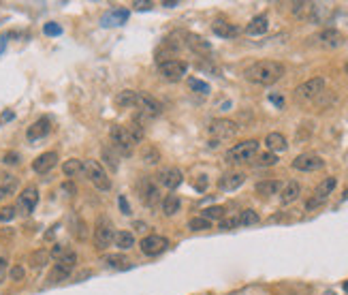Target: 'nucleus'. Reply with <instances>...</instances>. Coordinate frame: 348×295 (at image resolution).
<instances>
[{"label":"nucleus","instance_id":"obj_20","mask_svg":"<svg viewBox=\"0 0 348 295\" xmlns=\"http://www.w3.org/2000/svg\"><path fill=\"white\" fill-rule=\"evenodd\" d=\"M50 131H52V122L47 120V118H39L32 126H28L26 137H28V141H39L45 135H50Z\"/></svg>","mask_w":348,"mask_h":295},{"label":"nucleus","instance_id":"obj_30","mask_svg":"<svg viewBox=\"0 0 348 295\" xmlns=\"http://www.w3.org/2000/svg\"><path fill=\"white\" fill-rule=\"evenodd\" d=\"M179 208H182V201H179L177 195H167V197L163 199V214H165V216L177 214Z\"/></svg>","mask_w":348,"mask_h":295},{"label":"nucleus","instance_id":"obj_41","mask_svg":"<svg viewBox=\"0 0 348 295\" xmlns=\"http://www.w3.org/2000/svg\"><path fill=\"white\" fill-rule=\"evenodd\" d=\"M188 86H190V90H195V92H199V94H210V84H205L203 79H197V77H190L188 79Z\"/></svg>","mask_w":348,"mask_h":295},{"label":"nucleus","instance_id":"obj_17","mask_svg":"<svg viewBox=\"0 0 348 295\" xmlns=\"http://www.w3.org/2000/svg\"><path fill=\"white\" fill-rule=\"evenodd\" d=\"M244 182H246V173H242V171H229V173H224L222 178L218 180V188H220V191L231 193V191H237V188L242 186Z\"/></svg>","mask_w":348,"mask_h":295},{"label":"nucleus","instance_id":"obj_7","mask_svg":"<svg viewBox=\"0 0 348 295\" xmlns=\"http://www.w3.org/2000/svg\"><path fill=\"white\" fill-rule=\"evenodd\" d=\"M158 71H160V75L167 81H182L184 75L188 73V62L175 60V58H171V60H160L158 62Z\"/></svg>","mask_w":348,"mask_h":295},{"label":"nucleus","instance_id":"obj_12","mask_svg":"<svg viewBox=\"0 0 348 295\" xmlns=\"http://www.w3.org/2000/svg\"><path fill=\"white\" fill-rule=\"evenodd\" d=\"M135 107L141 111V114H146V116H150V118H154V116H158L160 111H163V103L160 101H156L152 94H146V92H137V101H135Z\"/></svg>","mask_w":348,"mask_h":295},{"label":"nucleus","instance_id":"obj_19","mask_svg":"<svg viewBox=\"0 0 348 295\" xmlns=\"http://www.w3.org/2000/svg\"><path fill=\"white\" fill-rule=\"evenodd\" d=\"M139 193H141V201L146 206H150V208H154L156 203H158V199H160V191L150 180H143L139 184Z\"/></svg>","mask_w":348,"mask_h":295},{"label":"nucleus","instance_id":"obj_33","mask_svg":"<svg viewBox=\"0 0 348 295\" xmlns=\"http://www.w3.org/2000/svg\"><path fill=\"white\" fill-rule=\"evenodd\" d=\"M62 171H64V175H68V178H73V175H81L83 173V161H79V158L64 161Z\"/></svg>","mask_w":348,"mask_h":295},{"label":"nucleus","instance_id":"obj_32","mask_svg":"<svg viewBox=\"0 0 348 295\" xmlns=\"http://www.w3.org/2000/svg\"><path fill=\"white\" fill-rule=\"evenodd\" d=\"M137 101V90H122L115 94V105L120 107H135Z\"/></svg>","mask_w":348,"mask_h":295},{"label":"nucleus","instance_id":"obj_22","mask_svg":"<svg viewBox=\"0 0 348 295\" xmlns=\"http://www.w3.org/2000/svg\"><path fill=\"white\" fill-rule=\"evenodd\" d=\"M318 41H320V45H325V47H340L342 43H344V37H342V32H338L335 28H325L320 34H318Z\"/></svg>","mask_w":348,"mask_h":295},{"label":"nucleus","instance_id":"obj_28","mask_svg":"<svg viewBox=\"0 0 348 295\" xmlns=\"http://www.w3.org/2000/svg\"><path fill=\"white\" fill-rule=\"evenodd\" d=\"M113 242H115V246L120 251H128V248H133L135 246V235L130 231H115Z\"/></svg>","mask_w":348,"mask_h":295},{"label":"nucleus","instance_id":"obj_35","mask_svg":"<svg viewBox=\"0 0 348 295\" xmlns=\"http://www.w3.org/2000/svg\"><path fill=\"white\" fill-rule=\"evenodd\" d=\"M237 220H239V225L242 227H252V225H257V222L261 220V216L257 214L254 210H244L242 214L237 216Z\"/></svg>","mask_w":348,"mask_h":295},{"label":"nucleus","instance_id":"obj_23","mask_svg":"<svg viewBox=\"0 0 348 295\" xmlns=\"http://www.w3.org/2000/svg\"><path fill=\"white\" fill-rule=\"evenodd\" d=\"M299 195H301V186H299V182H289L284 188H282V195H280V203L282 206H289L293 201H297Z\"/></svg>","mask_w":348,"mask_h":295},{"label":"nucleus","instance_id":"obj_9","mask_svg":"<svg viewBox=\"0 0 348 295\" xmlns=\"http://www.w3.org/2000/svg\"><path fill=\"white\" fill-rule=\"evenodd\" d=\"M37 203H39V188L30 184V186L24 188L21 195L17 197V206H15V210H17V214L28 216V214H32V212H34Z\"/></svg>","mask_w":348,"mask_h":295},{"label":"nucleus","instance_id":"obj_51","mask_svg":"<svg viewBox=\"0 0 348 295\" xmlns=\"http://www.w3.org/2000/svg\"><path fill=\"white\" fill-rule=\"evenodd\" d=\"M15 118V114L11 111V109H7V111H3V116H0V124H5V122H11Z\"/></svg>","mask_w":348,"mask_h":295},{"label":"nucleus","instance_id":"obj_38","mask_svg":"<svg viewBox=\"0 0 348 295\" xmlns=\"http://www.w3.org/2000/svg\"><path fill=\"white\" fill-rule=\"evenodd\" d=\"M314 3H293V13L297 17H312Z\"/></svg>","mask_w":348,"mask_h":295},{"label":"nucleus","instance_id":"obj_50","mask_svg":"<svg viewBox=\"0 0 348 295\" xmlns=\"http://www.w3.org/2000/svg\"><path fill=\"white\" fill-rule=\"evenodd\" d=\"M118 206H120V210H122V214H130V206H128V201H126V197L124 195H120L118 197Z\"/></svg>","mask_w":348,"mask_h":295},{"label":"nucleus","instance_id":"obj_44","mask_svg":"<svg viewBox=\"0 0 348 295\" xmlns=\"http://www.w3.org/2000/svg\"><path fill=\"white\" fill-rule=\"evenodd\" d=\"M43 32L47 34V37H58V34H62V28H60L58 24L50 21V24H45V26H43Z\"/></svg>","mask_w":348,"mask_h":295},{"label":"nucleus","instance_id":"obj_48","mask_svg":"<svg viewBox=\"0 0 348 295\" xmlns=\"http://www.w3.org/2000/svg\"><path fill=\"white\" fill-rule=\"evenodd\" d=\"M3 163L5 165H17L19 163V154H17V152H7V154L3 156Z\"/></svg>","mask_w":348,"mask_h":295},{"label":"nucleus","instance_id":"obj_11","mask_svg":"<svg viewBox=\"0 0 348 295\" xmlns=\"http://www.w3.org/2000/svg\"><path fill=\"white\" fill-rule=\"evenodd\" d=\"M113 235H115V231L111 227V222L103 218L97 225V229H94V246H97V251L109 248V246L113 244Z\"/></svg>","mask_w":348,"mask_h":295},{"label":"nucleus","instance_id":"obj_47","mask_svg":"<svg viewBox=\"0 0 348 295\" xmlns=\"http://www.w3.org/2000/svg\"><path fill=\"white\" fill-rule=\"evenodd\" d=\"M64 255H66V246H62V244H54V248L50 251V257H54L56 261L58 259H62Z\"/></svg>","mask_w":348,"mask_h":295},{"label":"nucleus","instance_id":"obj_18","mask_svg":"<svg viewBox=\"0 0 348 295\" xmlns=\"http://www.w3.org/2000/svg\"><path fill=\"white\" fill-rule=\"evenodd\" d=\"M212 30H214V34H216V37H222V39H235L237 34H239V28L235 26V24L226 21V19H222V17L214 19V24H212Z\"/></svg>","mask_w":348,"mask_h":295},{"label":"nucleus","instance_id":"obj_56","mask_svg":"<svg viewBox=\"0 0 348 295\" xmlns=\"http://www.w3.org/2000/svg\"><path fill=\"white\" fill-rule=\"evenodd\" d=\"M325 295H335V293H333V291H329V293H325Z\"/></svg>","mask_w":348,"mask_h":295},{"label":"nucleus","instance_id":"obj_5","mask_svg":"<svg viewBox=\"0 0 348 295\" xmlns=\"http://www.w3.org/2000/svg\"><path fill=\"white\" fill-rule=\"evenodd\" d=\"M335 186H338V180L333 178V175H329V178H325L322 180L316 188H314V195H312L308 201H306V210L310 212V210H316L318 206H322L329 199V195L335 191Z\"/></svg>","mask_w":348,"mask_h":295},{"label":"nucleus","instance_id":"obj_42","mask_svg":"<svg viewBox=\"0 0 348 295\" xmlns=\"http://www.w3.org/2000/svg\"><path fill=\"white\" fill-rule=\"evenodd\" d=\"M15 216H17L15 206H3V208H0V220H3V222H11Z\"/></svg>","mask_w":348,"mask_h":295},{"label":"nucleus","instance_id":"obj_15","mask_svg":"<svg viewBox=\"0 0 348 295\" xmlns=\"http://www.w3.org/2000/svg\"><path fill=\"white\" fill-rule=\"evenodd\" d=\"M182 180H184V173L177 167H165L158 171V182L165 188H169V191H175V188L182 184Z\"/></svg>","mask_w":348,"mask_h":295},{"label":"nucleus","instance_id":"obj_6","mask_svg":"<svg viewBox=\"0 0 348 295\" xmlns=\"http://www.w3.org/2000/svg\"><path fill=\"white\" fill-rule=\"evenodd\" d=\"M77 265V255L73 251H66V255L62 259H58V263L54 265L52 274H50V282H60V280H66L71 276V272L75 269Z\"/></svg>","mask_w":348,"mask_h":295},{"label":"nucleus","instance_id":"obj_55","mask_svg":"<svg viewBox=\"0 0 348 295\" xmlns=\"http://www.w3.org/2000/svg\"><path fill=\"white\" fill-rule=\"evenodd\" d=\"M163 7H169V9H171V7H177V3H163Z\"/></svg>","mask_w":348,"mask_h":295},{"label":"nucleus","instance_id":"obj_46","mask_svg":"<svg viewBox=\"0 0 348 295\" xmlns=\"http://www.w3.org/2000/svg\"><path fill=\"white\" fill-rule=\"evenodd\" d=\"M235 227H239V220H237V218H222V220H220V231H231V229H235Z\"/></svg>","mask_w":348,"mask_h":295},{"label":"nucleus","instance_id":"obj_16","mask_svg":"<svg viewBox=\"0 0 348 295\" xmlns=\"http://www.w3.org/2000/svg\"><path fill=\"white\" fill-rule=\"evenodd\" d=\"M56 165H58V154L56 152H43L41 156H37L32 161V169L37 173H41V175H45V173H50Z\"/></svg>","mask_w":348,"mask_h":295},{"label":"nucleus","instance_id":"obj_36","mask_svg":"<svg viewBox=\"0 0 348 295\" xmlns=\"http://www.w3.org/2000/svg\"><path fill=\"white\" fill-rule=\"evenodd\" d=\"M201 216L203 218H207L210 222L212 220H222L224 218V208L222 206H212V208H205L201 212Z\"/></svg>","mask_w":348,"mask_h":295},{"label":"nucleus","instance_id":"obj_2","mask_svg":"<svg viewBox=\"0 0 348 295\" xmlns=\"http://www.w3.org/2000/svg\"><path fill=\"white\" fill-rule=\"evenodd\" d=\"M259 141L257 139H246L242 144H235L231 150H226L224 161L229 165H237V163H250L259 154Z\"/></svg>","mask_w":348,"mask_h":295},{"label":"nucleus","instance_id":"obj_52","mask_svg":"<svg viewBox=\"0 0 348 295\" xmlns=\"http://www.w3.org/2000/svg\"><path fill=\"white\" fill-rule=\"evenodd\" d=\"M269 101H271L273 105H278V107H284V99L278 97V94H269Z\"/></svg>","mask_w":348,"mask_h":295},{"label":"nucleus","instance_id":"obj_43","mask_svg":"<svg viewBox=\"0 0 348 295\" xmlns=\"http://www.w3.org/2000/svg\"><path fill=\"white\" fill-rule=\"evenodd\" d=\"M105 261L111 267H122L124 263H128V259L124 255H109V257H105Z\"/></svg>","mask_w":348,"mask_h":295},{"label":"nucleus","instance_id":"obj_54","mask_svg":"<svg viewBox=\"0 0 348 295\" xmlns=\"http://www.w3.org/2000/svg\"><path fill=\"white\" fill-rule=\"evenodd\" d=\"M133 7H137L139 11H146V9H150L152 5H150V3H143V0H137V3H133Z\"/></svg>","mask_w":348,"mask_h":295},{"label":"nucleus","instance_id":"obj_27","mask_svg":"<svg viewBox=\"0 0 348 295\" xmlns=\"http://www.w3.org/2000/svg\"><path fill=\"white\" fill-rule=\"evenodd\" d=\"M17 186H19V182H17L15 175H5V180L0 182V201H5L7 197L15 195Z\"/></svg>","mask_w":348,"mask_h":295},{"label":"nucleus","instance_id":"obj_39","mask_svg":"<svg viewBox=\"0 0 348 295\" xmlns=\"http://www.w3.org/2000/svg\"><path fill=\"white\" fill-rule=\"evenodd\" d=\"M47 259H50V253H47L45 248L34 251V253L30 255V265H32V267H43V265L47 263Z\"/></svg>","mask_w":348,"mask_h":295},{"label":"nucleus","instance_id":"obj_10","mask_svg":"<svg viewBox=\"0 0 348 295\" xmlns=\"http://www.w3.org/2000/svg\"><path fill=\"white\" fill-rule=\"evenodd\" d=\"M109 137H111V141H113V148L122 152L124 156H130V154H133V141H130V137H128L126 126H122V124H113V126L109 128Z\"/></svg>","mask_w":348,"mask_h":295},{"label":"nucleus","instance_id":"obj_37","mask_svg":"<svg viewBox=\"0 0 348 295\" xmlns=\"http://www.w3.org/2000/svg\"><path fill=\"white\" fill-rule=\"evenodd\" d=\"M188 229L190 231H207V229H212V222L203 216H195L188 220Z\"/></svg>","mask_w":348,"mask_h":295},{"label":"nucleus","instance_id":"obj_1","mask_svg":"<svg viewBox=\"0 0 348 295\" xmlns=\"http://www.w3.org/2000/svg\"><path fill=\"white\" fill-rule=\"evenodd\" d=\"M286 73V66L278 60H261L254 62L252 66L246 69V79L252 81V84H259V86H271L275 81H280Z\"/></svg>","mask_w":348,"mask_h":295},{"label":"nucleus","instance_id":"obj_40","mask_svg":"<svg viewBox=\"0 0 348 295\" xmlns=\"http://www.w3.org/2000/svg\"><path fill=\"white\" fill-rule=\"evenodd\" d=\"M275 163H278V156H275L273 152H265V154L257 156V161H254L257 167H273Z\"/></svg>","mask_w":348,"mask_h":295},{"label":"nucleus","instance_id":"obj_25","mask_svg":"<svg viewBox=\"0 0 348 295\" xmlns=\"http://www.w3.org/2000/svg\"><path fill=\"white\" fill-rule=\"evenodd\" d=\"M265 146L269 148V152L275 154V152H284L286 146H289V141H286V137L282 133H269L265 137Z\"/></svg>","mask_w":348,"mask_h":295},{"label":"nucleus","instance_id":"obj_26","mask_svg":"<svg viewBox=\"0 0 348 295\" xmlns=\"http://www.w3.org/2000/svg\"><path fill=\"white\" fill-rule=\"evenodd\" d=\"M280 188H282V182H278V180H263V182L257 184L254 191L261 197H271V195H278Z\"/></svg>","mask_w":348,"mask_h":295},{"label":"nucleus","instance_id":"obj_8","mask_svg":"<svg viewBox=\"0 0 348 295\" xmlns=\"http://www.w3.org/2000/svg\"><path fill=\"white\" fill-rule=\"evenodd\" d=\"M322 92H325V79L322 77H312V79L304 81L301 86H297L295 97L299 101H312V99H318Z\"/></svg>","mask_w":348,"mask_h":295},{"label":"nucleus","instance_id":"obj_3","mask_svg":"<svg viewBox=\"0 0 348 295\" xmlns=\"http://www.w3.org/2000/svg\"><path fill=\"white\" fill-rule=\"evenodd\" d=\"M239 131L237 122L229 120V118H218L207 126V135H210V146H218V141L224 139H233Z\"/></svg>","mask_w":348,"mask_h":295},{"label":"nucleus","instance_id":"obj_45","mask_svg":"<svg viewBox=\"0 0 348 295\" xmlns=\"http://www.w3.org/2000/svg\"><path fill=\"white\" fill-rule=\"evenodd\" d=\"M103 158L107 161V165H109L111 169H118V158H115V154H111L109 148H103Z\"/></svg>","mask_w":348,"mask_h":295},{"label":"nucleus","instance_id":"obj_24","mask_svg":"<svg viewBox=\"0 0 348 295\" xmlns=\"http://www.w3.org/2000/svg\"><path fill=\"white\" fill-rule=\"evenodd\" d=\"M128 9H113L103 17V26H122L128 19Z\"/></svg>","mask_w":348,"mask_h":295},{"label":"nucleus","instance_id":"obj_29","mask_svg":"<svg viewBox=\"0 0 348 295\" xmlns=\"http://www.w3.org/2000/svg\"><path fill=\"white\" fill-rule=\"evenodd\" d=\"M186 43H188V47H193V52H197V54H210L212 52V45L205 41V39H201V37H197V34H186Z\"/></svg>","mask_w":348,"mask_h":295},{"label":"nucleus","instance_id":"obj_31","mask_svg":"<svg viewBox=\"0 0 348 295\" xmlns=\"http://www.w3.org/2000/svg\"><path fill=\"white\" fill-rule=\"evenodd\" d=\"M139 154H141V161L146 163V165H156V163L160 161V152H158V148H156V146H152V144L143 146Z\"/></svg>","mask_w":348,"mask_h":295},{"label":"nucleus","instance_id":"obj_53","mask_svg":"<svg viewBox=\"0 0 348 295\" xmlns=\"http://www.w3.org/2000/svg\"><path fill=\"white\" fill-rule=\"evenodd\" d=\"M5 274H7V261L5 259H0V282L5 280Z\"/></svg>","mask_w":348,"mask_h":295},{"label":"nucleus","instance_id":"obj_21","mask_svg":"<svg viewBox=\"0 0 348 295\" xmlns=\"http://www.w3.org/2000/svg\"><path fill=\"white\" fill-rule=\"evenodd\" d=\"M267 30H269V19H267V15L252 17L250 24L246 26V34H250V37H261V34H265Z\"/></svg>","mask_w":348,"mask_h":295},{"label":"nucleus","instance_id":"obj_14","mask_svg":"<svg viewBox=\"0 0 348 295\" xmlns=\"http://www.w3.org/2000/svg\"><path fill=\"white\" fill-rule=\"evenodd\" d=\"M325 167V161H322L318 154H299L295 161H293V169L297 171H318Z\"/></svg>","mask_w":348,"mask_h":295},{"label":"nucleus","instance_id":"obj_13","mask_svg":"<svg viewBox=\"0 0 348 295\" xmlns=\"http://www.w3.org/2000/svg\"><path fill=\"white\" fill-rule=\"evenodd\" d=\"M141 253L148 255V257H154V255H160L167 246H169V242H167V238H163V235H146V238L141 240Z\"/></svg>","mask_w":348,"mask_h":295},{"label":"nucleus","instance_id":"obj_4","mask_svg":"<svg viewBox=\"0 0 348 295\" xmlns=\"http://www.w3.org/2000/svg\"><path fill=\"white\" fill-rule=\"evenodd\" d=\"M83 173L88 175V180L99 188V191H109L111 188V180L107 171L103 169V165L99 161H83Z\"/></svg>","mask_w":348,"mask_h":295},{"label":"nucleus","instance_id":"obj_49","mask_svg":"<svg viewBox=\"0 0 348 295\" xmlns=\"http://www.w3.org/2000/svg\"><path fill=\"white\" fill-rule=\"evenodd\" d=\"M24 276H26V272H24L21 265L11 267V280H24Z\"/></svg>","mask_w":348,"mask_h":295},{"label":"nucleus","instance_id":"obj_34","mask_svg":"<svg viewBox=\"0 0 348 295\" xmlns=\"http://www.w3.org/2000/svg\"><path fill=\"white\" fill-rule=\"evenodd\" d=\"M126 131H128L130 141H133V146H135V144H141L143 137H146V131H143V124H139L137 120L130 122V124L126 126Z\"/></svg>","mask_w":348,"mask_h":295}]
</instances>
